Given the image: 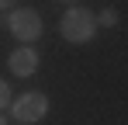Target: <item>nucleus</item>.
<instances>
[{
  "label": "nucleus",
  "mask_w": 128,
  "mask_h": 125,
  "mask_svg": "<svg viewBox=\"0 0 128 125\" xmlns=\"http://www.w3.org/2000/svg\"><path fill=\"white\" fill-rule=\"evenodd\" d=\"M10 111H14V118L21 125H35V122H42L45 115H48V97H45L42 90H28L18 101H10Z\"/></svg>",
  "instance_id": "3"
},
{
  "label": "nucleus",
  "mask_w": 128,
  "mask_h": 125,
  "mask_svg": "<svg viewBox=\"0 0 128 125\" xmlns=\"http://www.w3.org/2000/svg\"><path fill=\"white\" fill-rule=\"evenodd\" d=\"M7 28H10V35L18 42H38L42 38V31H45V24H42V14L38 11H31V7H14L10 14H7Z\"/></svg>",
  "instance_id": "2"
},
{
  "label": "nucleus",
  "mask_w": 128,
  "mask_h": 125,
  "mask_svg": "<svg viewBox=\"0 0 128 125\" xmlns=\"http://www.w3.org/2000/svg\"><path fill=\"white\" fill-rule=\"evenodd\" d=\"M97 24H104V28H114V24H118V11H114V7H104V11L97 14Z\"/></svg>",
  "instance_id": "5"
},
{
  "label": "nucleus",
  "mask_w": 128,
  "mask_h": 125,
  "mask_svg": "<svg viewBox=\"0 0 128 125\" xmlns=\"http://www.w3.org/2000/svg\"><path fill=\"white\" fill-rule=\"evenodd\" d=\"M59 31H62V38L69 45H83L97 35V14L94 11H86V7H69L59 21Z\"/></svg>",
  "instance_id": "1"
},
{
  "label": "nucleus",
  "mask_w": 128,
  "mask_h": 125,
  "mask_svg": "<svg viewBox=\"0 0 128 125\" xmlns=\"http://www.w3.org/2000/svg\"><path fill=\"white\" fill-rule=\"evenodd\" d=\"M62 4H69V7H76V0H62Z\"/></svg>",
  "instance_id": "8"
},
{
  "label": "nucleus",
  "mask_w": 128,
  "mask_h": 125,
  "mask_svg": "<svg viewBox=\"0 0 128 125\" xmlns=\"http://www.w3.org/2000/svg\"><path fill=\"white\" fill-rule=\"evenodd\" d=\"M10 101H14L10 83H7V80H0V111H4V108H10Z\"/></svg>",
  "instance_id": "6"
},
{
  "label": "nucleus",
  "mask_w": 128,
  "mask_h": 125,
  "mask_svg": "<svg viewBox=\"0 0 128 125\" xmlns=\"http://www.w3.org/2000/svg\"><path fill=\"white\" fill-rule=\"evenodd\" d=\"M7 70L14 73V77H35L38 73V52L31 49V45H21V49H14L10 56H7Z\"/></svg>",
  "instance_id": "4"
},
{
  "label": "nucleus",
  "mask_w": 128,
  "mask_h": 125,
  "mask_svg": "<svg viewBox=\"0 0 128 125\" xmlns=\"http://www.w3.org/2000/svg\"><path fill=\"white\" fill-rule=\"evenodd\" d=\"M0 125H7V118H4V115H0Z\"/></svg>",
  "instance_id": "9"
},
{
  "label": "nucleus",
  "mask_w": 128,
  "mask_h": 125,
  "mask_svg": "<svg viewBox=\"0 0 128 125\" xmlns=\"http://www.w3.org/2000/svg\"><path fill=\"white\" fill-rule=\"evenodd\" d=\"M18 7V0H0V11H14Z\"/></svg>",
  "instance_id": "7"
}]
</instances>
